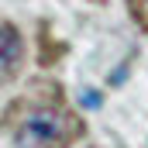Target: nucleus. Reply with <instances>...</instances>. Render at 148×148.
Returning <instances> with one entry per match:
<instances>
[{
  "label": "nucleus",
  "instance_id": "1",
  "mask_svg": "<svg viewBox=\"0 0 148 148\" xmlns=\"http://www.w3.org/2000/svg\"><path fill=\"white\" fill-rule=\"evenodd\" d=\"M66 124H62V114L55 110H35L28 117L24 131H21V141H38V145H48L55 138H62Z\"/></svg>",
  "mask_w": 148,
  "mask_h": 148
},
{
  "label": "nucleus",
  "instance_id": "2",
  "mask_svg": "<svg viewBox=\"0 0 148 148\" xmlns=\"http://www.w3.org/2000/svg\"><path fill=\"white\" fill-rule=\"evenodd\" d=\"M21 62V35L14 28H0V76L14 73Z\"/></svg>",
  "mask_w": 148,
  "mask_h": 148
},
{
  "label": "nucleus",
  "instance_id": "3",
  "mask_svg": "<svg viewBox=\"0 0 148 148\" xmlns=\"http://www.w3.org/2000/svg\"><path fill=\"white\" fill-rule=\"evenodd\" d=\"M83 103H86V107H97L100 97H97V93H83Z\"/></svg>",
  "mask_w": 148,
  "mask_h": 148
}]
</instances>
